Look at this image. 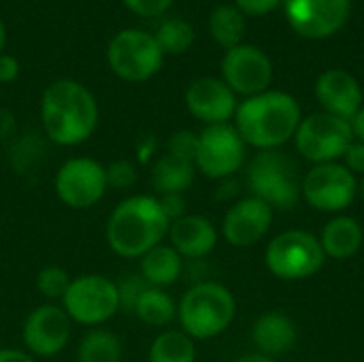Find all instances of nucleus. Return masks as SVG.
<instances>
[{"instance_id": "obj_4", "label": "nucleus", "mask_w": 364, "mask_h": 362, "mask_svg": "<svg viewBox=\"0 0 364 362\" xmlns=\"http://www.w3.org/2000/svg\"><path fill=\"white\" fill-rule=\"evenodd\" d=\"M237 316L235 294L218 282L192 286L177 305L181 331L194 341L215 339L232 324Z\"/></svg>"}, {"instance_id": "obj_19", "label": "nucleus", "mask_w": 364, "mask_h": 362, "mask_svg": "<svg viewBox=\"0 0 364 362\" xmlns=\"http://www.w3.org/2000/svg\"><path fill=\"white\" fill-rule=\"evenodd\" d=\"M218 228L215 224L196 213H186L183 218L175 220L168 228V243L177 250L181 258L198 260L209 256L218 245Z\"/></svg>"}, {"instance_id": "obj_1", "label": "nucleus", "mask_w": 364, "mask_h": 362, "mask_svg": "<svg viewBox=\"0 0 364 362\" xmlns=\"http://www.w3.org/2000/svg\"><path fill=\"white\" fill-rule=\"evenodd\" d=\"M41 122L51 143L75 147L94 134L98 126V102L83 83L58 79L43 92Z\"/></svg>"}, {"instance_id": "obj_12", "label": "nucleus", "mask_w": 364, "mask_h": 362, "mask_svg": "<svg viewBox=\"0 0 364 362\" xmlns=\"http://www.w3.org/2000/svg\"><path fill=\"white\" fill-rule=\"evenodd\" d=\"M55 194L62 205L70 209H92L107 194V173L105 166L94 158H70L66 160L53 179Z\"/></svg>"}, {"instance_id": "obj_3", "label": "nucleus", "mask_w": 364, "mask_h": 362, "mask_svg": "<svg viewBox=\"0 0 364 362\" xmlns=\"http://www.w3.org/2000/svg\"><path fill=\"white\" fill-rule=\"evenodd\" d=\"M301 119V107L294 96L288 92H262L239 102L235 128L245 145L267 151L294 139Z\"/></svg>"}, {"instance_id": "obj_30", "label": "nucleus", "mask_w": 364, "mask_h": 362, "mask_svg": "<svg viewBox=\"0 0 364 362\" xmlns=\"http://www.w3.org/2000/svg\"><path fill=\"white\" fill-rule=\"evenodd\" d=\"M105 173H107V186L115 190H130L139 179L136 166L130 160H115L109 166H105Z\"/></svg>"}, {"instance_id": "obj_5", "label": "nucleus", "mask_w": 364, "mask_h": 362, "mask_svg": "<svg viewBox=\"0 0 364 362\" xmlns=\"http://www.w3.org/2000/svg\"><path fill=\"white\" fill-rule=\"evenodd\" d=\"M252 196L264 201L271 209L290 211L301 198V179L296 164L277 149L256 154L245 175Z\"/></svg>"}, {"instance_id": "obj_20", "label": "nucleus", "mask_w": 364, "mask_h": 362, "mask_svg": "<svg viewBox=\"0 0 364 362\" xmlns=\"http://www.w3.org/2000/svg\"><path fill=\"white\" fill-rule=\"evenodd\" d=\"M296 335L299 333H296L294 320L282 312L262 314L254 322V329H252V339H254L258 354L269 356V358L292 350L296 344Z\"/></svg>"}, {"instance_id": "obj_9", "label": "nucleus", "mask_w": 364, "mask_h": 362, "mask_svg": "<svg viewBox=\"0 0 364 362\" xmlns=\"http://www.w3.org/2000/svg\"><path fill=\"white\" fill-rule=\"evenodd\" d=\"M107 60L119 79L141 83L151 79L162 68L164 53L154 34L143 30H122L111 38Z\"/></svg>"}, {"instance_id": "obj_7", "label": "nucleus", "mask_w": 364, "mask_h": 362, "mask_svg": "<svg viewBox=\"0 0 364 362\" xmlns=\"http://www.w3.org/2000/svg\"><path fill=\"white\" fill-rule=\"evenodd\" d=\"M60 303L75 324L92 329H98L100 324L109 322L122 309L117 282L100 273H85L73 277Z\"/></svg>"}, {"instance_id": "obj_39", "label": "nucleus", "mask_w": 364, "mask_h": 362, "mask_svg": "<svg viewBox=\"0 0 364 362\" xmlns=\"http://www.w3.org/2000/svg\"><path fill=\"white\" fill-rule=\"evenodd\" d=\"M350 126H352V132H354V141L364 143V105L358 109V113L352 117Z\"/></svg>"}, {"instance_id": "obj_26", "label": "nucleus", "mask_w": 364, "mask_h": 362, "mask_svg": "<svg viewBox=\"0 0 364 362\" xmlns=\"http://www.w3.org/2000/svg\"><path fill=\"white\" fill-rule=\"evenodd\" d=\"M77 362H122V341L107 329L87 331L77 346Z\"/></svg>"}, {"instance_id": "obj_40", "label": "nucleus", "mask_w": 364, "mask_h": 362, "mask_svg": "<svg viewBox=\"0 0 364 362\" xmlns=\"http://www.w3.org/2000/svg\"><path fill=\"white\" fill-rule=\"evenodd\" d=\"M235 362H275L273 358H269V356H262V354H245V356H241V358H237Z\"/></svg>"}, {"instance_id": "obj_31", "label": "nucleus", "mask_w": 364, "mask_h": 362, "mask_svg": "<svg viewBox=\"0 0 364 362\" xmlns=\"http://www.w3.org/2000/svg\"><path fill=\"white\" fill-rule=\"evenodd\" d=\"M147 288H149V284H147L139 273H130L128 277H124L122 282H117L122 309H126V312H134V305H136L139 297H141Z\"/></svg>"}, {"instance_id": "obj_18", "label": "nucleus", "mask_w": 364, "mask_h": 362, "mask_svg": "<svg viewBox=\"0 0 364 362\" xmlns=\"http://www.w3.org/2000/svg\"><path fill=\"white\" fill-rule=\"evenodd\" d=\"M316 98L324 113L337 115L348 122H352V117L364 105L363 87L358 79L343 68H331L318 77Z\"/></svg>"}, {"instance_id": "obj_22", "label": "nucleus", "mask_w": 364, "mask_h": 362, "mask_svg": "<svg viewBox=\"0 0 364 362\" xmlns=\"http://www.w3.org/2000/svg\"><path fill=\"white\" fill-rule=\"evenodd\" d=\"M183 273V258L171 243H160L139 258V275L154 288L173 286Z\"/></svg>"}, {"instance_id": "obj_13", "label": "nucleus", "mask_w": 364, "mask_h": 362, "mask_svg": "<svg viewBox=\"0 0 364 362\" xmlns=\"http://www.w3.org/2000/svg\"><path fill=\"white\" fill-rule=\"evenodd\" d=\"M70 333L73 320L62 305L45 303L28 314L21 329V339L28 354L36 358H51L66 348Z\"/></svg>"}, {"instance_id": "obj_16", "label": "nucleus", "mask_w": 364, "mask_h": 362, "mask_svg": "<svg viewBox=\"0 0 364 362\" xmlns=\"http://www.w3.org/2000/svg\"><path fill=\"white\" fill-rule=\"evenodd\" d=\"M273 226V209L256 198L245 196L228 207L222 220V237L232 247H252L260 243Z\"/></svg>"}, {"instance_id": "obj_11", "label": "nucleus", "mask_w": 364, "mask_h": 362, "mask_svg": "<svg viewBox=\"0 0 364 362\" xmlns=\"http://www.w3.org/2000/svg\"><path fill=\"white\" fill-rule=\"evenodd\" d=\"M301 196L318 211L339 213L358 196V177L341 162L314 164L301 179Z\"/></svg>"}, {"instance_id": "obj_6", "label": "nucleus", "mask_w": 364, "mask_h": 362, "mask_svg": "<svg viewBox=\"0 0 364 362\" xmlns=\"http://www.w3.org/2000/svg\"><path fill=\"white\" fill-rule=\"evenodd\" d=\"M326 254L320 237L309 230H286L277 235L264 254L267 269L284 282H301L314 277L324 267Z\"/></svg>"}, {"instance_id": "obj_32", "label": "nucleus", "mask_w": 364, "mask_h": 362, "mask_svg": "<svg viewBox=\"0 0 364 362\" xmlns=\"http://www.w3.org/2000/svg\"><path fill=\"white\" fill-rule=\"evenodd\" d=\"M166 147H168V154L194 162V158H196V147H198V134L192 132V130H179V132L171 134Z\"/></svg>"}, {"instance_id": "obj_10", "label": "nucleus", "mask_w": 364, "mask_h": 362, "mask_svg": "<svg viewBox=\"0 0 364 362\" xmlns=\"http://www.w3.org/2000/svg\"><path fill=\"white\" fill-rule=\"evenodd\" d=\"M245 141L232 124L205 126L198 132L194 166L209 179H230L245 162Z\"/></svg>"}, {"instance_id": "obj_41", "label": "nucleus", "mask_w": 364, "mask_h": 362, "mask_svg": "<svg viewBox=\"0 0 364 362\" xmlns=\"http://www.w3.org/2000/svg\"><path fill=\"white\" fill-rule=\"evenodd\" d=\"M4 43H6V30H4L2 19H0V53H2V49H4Z\"/></svg>"}, {"instance_id": "obj_28", "label": "nucleus", "mask_w": 364, "mask_h": 362, "mask_svg": "<svg viewBox=\"0 0 364 362\" xmlns=\"http://www.w3.org/2000/svg\"><path fill=\"white\" fill-rule=\"evenodd\" d=\"M162 53L179 55L194 43V28L186 19H166L154 34Z\"/></svg>"}, {"instance_id": "obj_34", "label": "nucleus", "mask_w": 364, "mask_h": 362, "mask_svg": "<svg viewBox=\"0 0 364 362\" xmlns=\"http://www.w3.org/2000/svg\"><path fill=\"white\" fill-rule=\"evenodd\" d=\"M282 2L284 0H235V6L243 15L260 17V15H269L271 11H275Z\"/></svg>"}, {"instance_id": "obj_17", "label": "nucleus", "mask_w": 364, "mask_h": 362, "mask_svg": "<svg viewBox=\"0 0 364 362\" xmlns=\"http://www.w3.org/2000/svg\"><path fill=\"white\" fill-rule=\"evenodd\" d=\"M186 107L205 126L230 124L237 113V94L224 83V79L200 77L186 90Z\"/></svg>"}, {"instance_id": "obj_35", "label": "nucleus", "mask_w": 364, "mask_h": 362, "mask_svg": "<svg viewBox=\"0 0 364 362\" xmlns=\"http://www.w3.org/2000/svg\"><path fill=\"white\" fill-rule=\"evenodd\" d=\"M343 166L352 173V175H364V143L360 141H352V145L346 149L343 154Z\"/></svg>"}, {"instance_id": "obj_33", "label": "nucleus", "mask_w": 364, "mask_h": 362, "mask_svg": "<svg viewBox=\"0 0 364 362\" xmlns=\"http://www.w3.org/2000/svg\"><path fill=\"white\" fill-rule=\"evenodd\" d=\"M124 4L141 17H156L162 15L173 4V0H124Z\"/></svg>"}, {"instance_id": "obj_21", "label": "nucleus", "mask_w": 364, "mask_h": 362, "mask_svg": "<svg viewBox=\"0 0 364 362\" xmlns=\"http://www.w3.org/2000/svg\"><path fill=\"white\" fill-rule=\"evenodd\" d=\"M322 250L326 258L333 260H348L360 252L364 243V230L360 222L350 215H337L333 218L322 235H320Z\"/></svg>"}, {"instance_id": "obj_29", "label": "nucleus", "mask_w": 364, "mask_h": 362, "mask_svg": "<svg viewBox=\"0 0 364 362\" xmlns=\"http://www.w3.org/2000/svg\"><path fill=\"white\" fill-rule=\"evenodd\" d=\"M70 282L73 277L68 275V271L58 265H47L36 275V288L47 301H62Z\"/></svg>"}, {"instance_id": "obj_42", "label": "nucleus", "mask_w": 364, "mask_h": 362, "mask_svg": "<svg viewBox=\"0 0 364 362\" xmlns=\"http://www.w3.org/2000/svg\"><path fill=\"white\" fill-rule=\"evenodd\" d=\"M358 196L364 201V175L358 179Z\"/></svg>"}, {"instance_id": "obj_24", "label": "nucleus", "mask_w": 364, "mask_h": 362, "mask_svg": "<svg viewBox=\"0 0 364 362\" xmlns=\"http://www.w3.org/2000/svg\"><path fill=\"white\" fill-rule=\"evenodd\" d=\"M132 314L147 326H168L177 320V303L164 288L149 286L139 297Z\"/></svg>"}, {"instance_id": "obj_36", "label": "nucleus", "mask_w": 364, "mask_h": 362, "mask_svg": "<svg viewBox=\"0 0 364 362\" xmlns=\"http://www.w3.org/2000/svg\"><path fill=\"white\" fill-rule=\"evenodd\" d=\"M158 201H160L162 211L171 224L186 215V196L183 194H164V196H158Z\"/></svg>"}, {"instance_id": "obj_23", "label": "nucleus", "mask_w": 364, "mask_h": 362, "mask_svg": "<svg viewBox=\"0 0 364 362\" xmlns=\"http://www.w3.org/2000/svg\"><path fill=\"white\" fill-rule=\"evenodd\" d=\"M194 177H196L194 162L177 158V156H173L168 151L154 162L151 173H149L156 196L183 194L194 183Z\"/></svg>"}, {"instance_id": "obj_38", "label": "nucleus", "mask_w": 364, "mask_h": 362, "mask_svg": "<svg viewBox=\"0 0 364 362\" xmlns=\"http://www.w3.org/2000/svg\"><path fill=\"white\" fill-rule=\"evenodd\" d=\"M0 362H36L32 354L17 348H0Z\"/></svg>"}, {"instance_id": "obj_25", "label": "nucleus", "mask_w": 364, "mask_h": 362, "mask_svg": "<svg viewBox=\"0 0 364 362\" xmlns=\"http://www.w3.org/2000/svg\"><path fill=\"white\" fill-rule=\"evenodd\" d=\"M209 32L226 51L241 45L245 38V17L235 4H220L209 15Z\"/></svg>"}, {"instance_id": "obj_37", "label": "nucleus", "mask_w": 364, "mask_h": 362, "mask_svg": "<svg viewBox=\"0 0 364 362\" xmlns=\"http://www.w3.org/2000/svg\"><path fill=\"white\" fill-rule=\"evenodd\" d=\"M17 75H19V62H17V58L15 55H9V53H0V85L15 81Z\"/></svg>"}, {"instance_id": "obj_14", "label": "nucleus", "mask_w": 364, "mask_h": 362, "mask_svg": "<svg viewBox=\"0 0 364 362\" xmlns=\"http://www.w3.org/2000/svg\"><path fill=\"white\" fill-rule=\"evenodd\" d=\"M224 83L241 96H258L269 92L273 81V64L269 55L254 45H237L222 60Z\"/></svg>"}, {"instance_id": "obj_8", "label": "nucleus", "mask_w": 364, "mask_h": 362, "mask_svg": "<svg viewBox=\"0 0 364 362\" xmlns=\"http://www.w3.org/2000/svg\"><path fill=\"white\" fill-rule=\"evenodd\" d=\"M352 141L354 132L350 122L324 111L301 119L294 134L296 151L311 164L339 162Z\"/></svg>"}, {"instance_id": "obj_15", "label": "nucleus", "mask_w": 364, "mask_h": 362, "mask_svg": "<svg viewBox=\"0 0 364 362\" xmlns=\"http://www.w3.org/2000/svg\"><path fill=\"white\" fill-rule=\"evenodd\" d=\"M288 23L305 38H328L350 17V0H284Z\"/></svg>"}, {"instance_id": "obj_2", "label": "nucleus", "mask_w": 364, "mask_h": 362, "mask_svg": "<svg viewBox=\"0 0 364 362\" xmlns=\"http://www.w3.org/2000/svg\"><path fill=\"white\" fill-rule=\"evenodd\" d=\"M171 222L158 196L134 194L124 198L107 220V243L122 258H141L151 247L164 243Z\"/></svg>"}, {"instance_id": "obj_27", "label": "nucleus", "mask_w": 364, "mask_h": 362, "mask_svg": "<svg viewBox=\"0 0 364 362\" xmlns=\"http://www.w3.org/2000/svg\"><path fill=\"white\" fill-rule=\"evenodd\" d=\"M149 362H196V344L183 331H162L149 346Z\"/></svg>"}]
</instances>
